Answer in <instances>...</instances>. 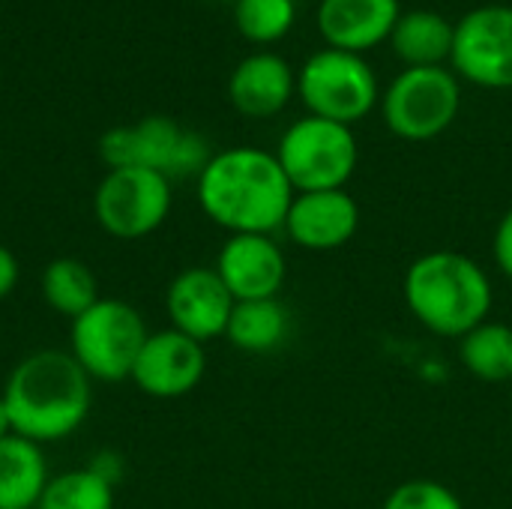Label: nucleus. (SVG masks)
Instances as JSON below:
<instances>
[{
    "label": "nucleus",
    "mask_w": 512,
    "mask_h": 509,
    "mask_svg": "<svg viewBox=\"0 0 512 509\" xmlns=\"http://www.w3.org/2000/svg\"><path fill=\"white\" fill-rule=\"evenodd\" d=\"M399 15V0H321L318 30L327 48L363 54L390 39Z\"/></svg>",
    "instance_id": "obj_16"
},
{
    "label": "nucleus",
    "mask_w": 512,
    "mask_h": 509,
    "mask_svg": "<svg viewBox=\"0 0 512 509\" xmlns=\"http://www.w3.org/2000/svg\"><path fill=\"white\" fill-rule=\"evenodd\" d=\"M297 93V75L285 57L273 51H258L243 57L228 81L231 105L252 120H267L285 111Z\"/></svg>",
    "instance_id": "obj_15"
},
{
    "label": "nucleus",
    "mask_w": 512,
    "mask_h": 509,
    "mask_svg": "<svg viewBox=\"0 0 512 509\" xmlns=\"http://www.w3.org/2000/svg\"><path fill=\"white\" fill-rule=\"evenodd\" d=\"M114 492L117 486L90 468H75L48 480L36 509H114Z\"/></svg>",
    "instance_id": "obj_22"
},
{
    "label": "nucleus",
    "mask_w": 512,
    "mask_h": 509,
    "mask_svg": "<svg viewBox=\"0 0 512 509\" xmlns=\"http://www.w3.org/2000/svg\"><path fill=\"white\" fill-rule=\"evenodd\" d=\"M234 303L237 300L213 267H186L171 279L165 291V312L171 327L201 345L225 336Z\"/></svg>",
    "instance_id": "obj_12"
},
{
    "label": "nucleus",
    "mask_w": 512,
    "mask_h": 509,
    "mask_svg": "<svg viewBox=\"0 0 512 509\" xmlns=\"http://www.w3.org/2000/svg\"><path fill=\"white\" fill-rule=\"evenodd\" d=\"M402 297L414 321L441 339H462L489 321L495 306L489 270L453 249L414 258L402 279Z\"/></svg>",
    "instance_id": "obj_3"
},
{
    "label": "nucleus",
    "mask_w": 512,
    "mask_h": 509,
    "mask_svg": "<svg viewBox=\"0 0 512 509\" xmlns=\"http://www.w3.org/2000/svg\"><path fill=\"white\" fill-rule=\"evenodd\" d=\"M99 156L108 168H147L168 180H198L213 150L198 132L183 129L171 117H144L132 126L108 129L99 141Z\"/></svg>",
    "instance_id": "obj_4"
},
{
    "label": "nucleus",
    "mask_w": 512,
    "mask_h": 509,
    "mask_svg": "<svg viewBox=\"0 0 512 509\" xmlns=\"http://www.w3.org/2000/svg\"><path fill=\"white\" fill-rule=\"evenodd\" d=\"M9 435H15V432H12V420H9L6 402H3V396H0V441L9 438Z\"/></svg>",
    "instance_id": "obj_28"
},
{
    "label": "nucleus",
    "mask_w": 512,
    "mask_h": 509,
    "mask_svg": "<svg viewBox=\"0 0 512 509\" xmlns=\"http://www.w3.org/2000/svg\"><path fill=\"white\" fill-rule=\"evenodd\" d=\"M48 480L51 474L39 444L21 435L0 441V509H36Z\"/></svg>",
    "instance_id": "obj_18"
},
{
    "label": "nucleus",
    "mask_w": 512,
    "mask_h": 509,
    "mask_svg": "<svg viewBox=\"0 0 512 509\" xmlns=\"http://www.w3.org/2000/svg\"><path fill=\"white\" fill-rule=\"evenodd\" d=\"M456 75L477 87H512V6L489 3L471 9L456 24L453 57Z\"/></svg>",
    "instance_id": "obj_10"
},
{
    "label": "nucleus",
    "mask_w": 512,
    "mask_h": 509,
    "mask_svg": "<svg viewBox=\"0 0 512 509\" xmlns=\"http://www.w3.org/2000/svg\"><path fill=\"white\" fill-rule=\"evenodd\" d=\"M381 509H465L462 498L438 480H405L399 483Z\"/></svg>",
    "instance_id": "obj_24"
},
{
    "label": "nucleus",
    "mask_w": 512,
    "mask_h": 509,
    "mask_svg": "<svg viewBox=\"0 0 512 509\" xmlns=\"http://www.w3.org/2000/svg\"><path fill=\"white\" fill-rule=\"evenodd\" d=\"M150 330L135 306L102 297L84 315L69 321V354L90 381H129Z\"/></svg>",
    "instance_id": "obj_5"
},
{
    "label": "nucleus",
    "mask_w": 512,
    "mask_h": 509,
    "mask_svg": "<svg viewBox=\"0 0 512 509\" xmlns=\"http://www.w3.org/2000/svg\"><path fill=\"white\" fill-rule=\"evenodd\" d=\"M459 360L468 375L486 384L512 381V327L504 321H483L459 339Z\"/></svg>",
    "instance_id": "obj_20"
},
{
    "label": "nucleus",
    "mask_w": 512,
    "mask_h": 509,
    "mask_svg": "<svg viewBox=\"0 0 512 509\" xmlns=\"http://www.w3.org/2000/svg\"><path fill=\"white\" fill-rule=\"evenodd\" d=\"M234 3H237V0H234Z\"/></svg>",
    "instance_id": "obj_29"
},
{
    "label": "nucleus",
    "mask_w": 512,
    "mask_h": 509,
    "mask_svg": "<svg viewBox=\"0 0 512 509\" xmlns=\"http://www.w3.org/2000/svg\"><path fill=\"white\" fill-rule=\"evenodd\" d=\"M0 396L12 432L42 447L84 426L93 408V381L69 351L45 348L12 366Z\"/></svg>",
    "instance_id": "obj_2"
},
{
    "label": "nucleus",
    "mask_w": 512,
    "mask_h": 509,
    "mask_svg": "<svg viewBox=\"0 0 512 509\" xmlns=\"http://www.w3.org/2000/svg\"><path fill=\"white\" fill-rule=\"evenodd\" d=\"M297 18L294 0H237L234 3V24L243 39L255 45L279 42Z\"/></svg>",
    "instance_id": "obj_23"
},
{
    "label": "nucleus",
    "mask_w": 512,
    "mask_h": 509,
    "mask_svg": "<svg viewBox=\"0 0 512 509\" xmlns=\"http://www.w3.org/2000/svg\"><path fill=\"white\" fill-rule=\"evenodd\" d=\"M204 372H207L204 345L168 327V330H156L147 336L129 381H135V387L144 396L180 399V396H189L201 384Z\"/></svg>",
    "instance_id": "obj_11"
},
{
    "label": "nucleus",
    "mask_w": 512,
    "mask_h": 509,
    "mask_svg": "<svg viewBox=\"0 0 512 509\" xmlns=\"http://www.w3.org/2000/svg\"><path fill=\"white\" fill-rule=\"evenodd\" d=\"M360 228V204L348 189L297 192L282 231L306 252H336L354 240Z\"/></svg>",
    "instance_id": "obj_14"
},
{
    "label": "nucleus",
    "mask_w": 512,
    "mask_h": 509,
    "mask_svg": "<svg viewBox=\"0 0 512 509\" xmlns=\"http://www.w3.org/2000/svg\"><path fill=\"white\" fill-rule=\"evenodd\" d=\"M93 474H99L105 483H111V486H117L120 480H123V459L114 453V450H102V453H96L93 459H90V465H87Z\"/></svg>",
    "instance_id": "obj_26"
},
{
    "label": "nucleus",
    "mask_w": 512,
    "mask_h": 509,
    "mask_svg": "<svg viewBox=\"0 0 512 509\" xmlns=\"http://www.w3.org/2000/svg\"><path fill=\"white\" fill-rule=\"evenodd\" d=\"M18 273H21V267H18L15 252H12L9 246H3V243H0V300H6V297L15 291V285H18Z\"/></svg>",
    "instance_id": "obj_27"
},
{
    "label": "nucleus",
    "mask_w": 512,
    "mask_h": 509,
    "mask_svg": "<svg viewBox=\"0 0 512 509\" xmlns=\"http://www.w3.org/2000/svg\"><path fill=\"white\" fill-rule=\"evenodd\" d=\"M204 216L228 234H276L294 201L276 153L261 147H228L213 153L195 180Z\"/></svg>",
    "instance_id": "obj_1"
},
{
    "label": "nucleus",
    "mask_w": 512,
    "mask_h": 509,
    "mask_svg": "<svg viewBox=\"0 0 512 509\" xmlns=\"http://www.w3.org/2000/svg\"><path fill=\"white\" fill-rule=\"evenodd\" d=\"M291 312L279 297L234 303L225 339L243 354H273L291 336Z\"/></svg>",
    "instance_id": "obj_19"
},
{
    "label": "nucleus",
    "mask_w": 512,
    "mask_h": 509,
    "mask_svg": "<svg viewBox=\"0 0 512 509\" xmlns=\"http://www.w3.org/2000/svg\"><path fill=\"white\" fill-rule=\"evenodd\" d=\"M462 108V87L447 66L402 69L381 96V117L402 141H432L444 135Z\"/></svg>",
    "instance_id": "obj_7"
},
{
    "label": "nucleus",
    "mask_w": 512,
    "mask_h": 509,
    "mask_svg": "<svg viewBox=\"0 0 512 509\" xmlns=\"http://www.w3.org/2000/svg\"><path fill=\"white\" fill-rule=\"evenodd\" d=\"M213 270L237 303L270 300L288 279V258L273 234H228Z\"/></svg>",
    "instance_id": "obj_13"
},
{
    "label": "nucleus",
    "mask_w": 512,
    "mask_h": 509,
    "mask_svg": "<svg viewBox=\"0 0 512 509\" xmlns=\"http://www.w3.org/2000/svg\"><path fill=\"white\" fill-rule=\"evenodd\" d=\"M171 201L168 177L147 168H108L93 195V216L105 234L141 240L165 225Z\"/></svg>",
    "instance_id": "obj_9"
},
{
    "label": "nucleus",
    "mask_w": 512,
    "mask_h": 509,
    "mask_svg": "<svg viewBox=\"0 0 512 509\" xmlns=\"http://www.w3.org/2000/svg\"><path fill=\"white\" fill-rule=\"evenodd\" d=\"M297 96L306 111L333 123L354 126L378 102V78L363 54L321 48L297 72Z\"/></svg>",
    "instance_id": "obj_8"
},
{
    "label": "nucleus",
    "mask_w": 512,
    "mask_h": 509,
    "mask_svg": "<svg viewBox=\"0 0 512 509\" xmlns=\"http://www.w3.org/2000/svg\"><path fill=\"white\" fill-rule=\"evenodd\" d=\"M276 159L294 192H324L345 189L357 171L360 147L351 126L306 114L279 138Z\"/></svg>",
    "instance_id": "obj_6"
},
{
    "label": "nucleus",
    "mask_w": 512,
    "mask_h": 509,
    "mask_svg": "<svg viewBox=\"0 0 512 509\" xmlns=\"http://www.w3.org/2000/svg\"><path fill=\"white\" fill-rule=\"evenodd\" d=\"M492 258H495V267L504 273V279L512 282V207L498 219V228L492 237Z\"/></svg>",
    "instance_id": "obj_25"
},
{
    "label": "nucleus",
    "mask_w": 512,
    "mask_h": 509,
    "mask_svg": "<svg viewBox=\"0 0 512 509\" xmlns=\"http://www.w3.org/2000/svg\"><path fill=\"white\" fill-rule=\"evenodd\" d=\"M453 39H456V24H450L441 12L408 9L399 15L387 42L393 45L405 69H414V66H444V60L453 57Z\"/></svg>",
    "instance_id": "obj_17"
},
{
    "label": "nucleus",
    "mask_w": 512,
    "mask_h": 509,
    "mask_svg": "<svg viewBox=\"0 0 512 509\" xmlns=\"http://www.w3.org/2000/svg\"><path fill=\"white\" fill-rule=\"evenodd\" d=\"M39 288H42V300L48 303V309H54L57 315L69 321H75L93 303L102 300L93 270L78 258H54L42 270Z\"/></svg>",
    "instance_id": "obj_21"
}]
</instances>
